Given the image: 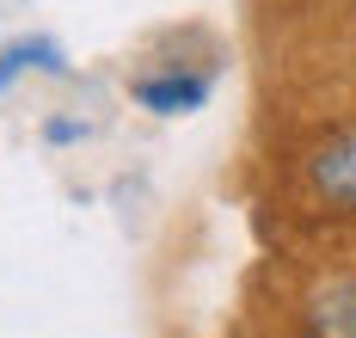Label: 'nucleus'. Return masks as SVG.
Wrapping results in <instances>:
<instances>
[{
    "instance_id": "39448f33",
    "label": "nucleus",
    "mask_w": 356,
    "mask_h": 338,
    "mask_svg": "<svg viewBox=\"0 0 356 338\" xmlns=\"http://www.w3.org/2000/svg\"><path fill=\"white\" fill-rule=\"evenodd\" d=\"M43 142H49V148H80V142H92V117L49 111L43 117Z\"/></svg>"
},
{
    "instance_id": "f03ea898",
    "label": "nucleus",
    "mask_w": 356,
    "mask_h": 338,
    "mask_svg": "<svg viewBox=\"0 0 356 338\" xmlns=\"http://www.w3.org/2000/svg\"><path fill=\"white\" fill-rule=\"evenodd\" d=\"M215 86H221V68L215 62H147L129 74V99L142 105L147 117H160V123H172V117H197L203 105L215 99Z\"/></svg>"
},
{
    "instance_id": "20e7f679",
    "label": "nucleus",
    "mask_w": 356,
    "mask_h": 338,
    "mask_svg": "<svg viewBox=\"0 0 356 338\" xmlns=\"http://www.w3.org/2000/svg\"><path fill=\"white\" fill-rule=\"evenodd\" d=\"M74 80V56L62 38H49V31H19V38L0 43V99L19 86V80Z\"/></svg>"
},
{
    "instance_id": "f257e3e1",
    "label": "nucleus",
    "mask_w": 356,
    "mask_h": 338,
    "mask_svg": "<svg viewBox=\"0 0 356 338\" xmlns=\"http://www.w3.org/2000/svg\"><path fill=\"white\" fill-rule=\"evenodd\" d=\"M295 197L325 227H356V111L295 154Z\"/></svg>"
},
{
    "instance_id": "7ed1b4c3",
    "label": "nucleus",
    "mask_w": 356,
    "mask_h": 338,
    "mask_svg": "<svg viewBox=\"0 0 356 338\" xmlns=\"http://www.w3.org/2000/svg\"><path fill=\"white\" fill-rule=\"evenodd\" d=\"M295 338H356V264L325 271L295 296Z\"/></svg>"
}]
</instances>
